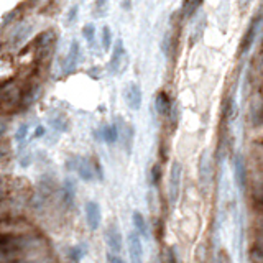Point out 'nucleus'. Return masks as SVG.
<instances>
[{"instance_id":"obj_14","label":"nucleus","mask_w":263,"mask_h":263,"mask_svg":"<svg viewBox=\"0 0 263 263\" xmlns=\"http://www.w3.org/2000/svg\"><path fill=\"white\" fill-rule=\"evenodd\" d=\"M53 38H54L53 31H43V33L38 36V40H36V46H38L40 51H45V49L51 46Z\"/></svg>"},{"instance_id":"obj_19","label":"nucleus","mask_w":263,"mask_h":263,"mask_svg":"<svg viewBox=\"0 0 263 263\" xmlns=\"http://www.w3.org/2000/svg\"><path fill=\"white\" fill-rule=\"evenodd\" d=\"M199 5H201V4H198V2H184L183 7H181V12H183V14H181V17H183V18H189L194 14V12L199 9Z\"/></svg>"},{"instance_id":"obj_15","label":"nucleus","mask_w":263,"mask_h":263,"mask_svg":"<svg viewBox=\"0 0 263 263\" xmlns=\"http://www.w3.org/2000/svg\"><path fill=\"white\" fill-rule=\"evenodd\" d=\"M74 192H76V186H74L73 179H66L64 181V201L68 206H71L74 201Z\"/></svg>"},{"instance_id":"obj_6","label":"nucleus","mask_w":263,"mask_h":263,"mask_svg":"<svg viewBox=\"0 0 263 263\" xmlns=\"http://www.w3.org/2000/svg\"><path fill=\"white\" fill-rule=\"evenodd\" d=\"M105 239H107V245L114 253H118L122 250V235L120 230L115 224H110L107 230H105Z\"/></svg>"},{"instance_id":"obj_11","label":"nucleus","mask_w":263,"mask_h":263,"mask_svg":"<svg viewBox=\"0 0 263 263\" xmlns=\"http://www.w3.org/2000/svg\"><path fill=\"white\" fill-rule=\"evenodd\" d=\"M79 53H81L79 43L78 41H73L71 46H70V53H68L66 62H64V71L66 73H71L74 68H76L78 61H79Z\"/></svg>"},{"instance_id":"obj_28","label":"nucleus","mask_w":263,"mask_h":263,"mask_svg":"<svg viewBox=\"0 0 263 263\" xmlns=\"http://www.w3.org/2000/svg\"><path fill=\"white\" fill-rule=\"evenodd\" d=\"M71 255H73V258L78 261V260H81V256H83V252H81V248H78V247H76V248H73Z\"/></svg>"},{"instance_id":"obj_5","label":"nucleus","mask_w":263,"mask_h":263,"mask_svg":"<svg viewBox=\"0 0 263 263\" xmlns=\"http://www.w3.org/2000/svg\"><path fill=\"white\" fill-rule=\"evenodd\" d=\"M125 101H127V105L130 109L139 110L142 105V91L140 86L135 83H130L125 89Z\"/></svg>"},{"instance_id":"obj_16","label":"nucleus","mask_w":263,"mask_h":263,"mask_svg":"<svg viewBox=\"0 0 263 263\" xmlns=\"http://www.w3.org/2000/svg\"><path fill=\"white\" fill-rule=\"evenodd\" d=\"M134 224H135V229L137 232H139L140 235H148V230H147V222L145 219H143V216L140 214V212H134Z\"/></svg>"},{"instance_id":"obj_10","label":"nucleus","mask_w":263,"mask_h":263,"mask_svg":"<svg viewBox=\"0 0 263 263\" xmlns=\"http://www.w3.org/2000/svg\"><path fill=\"white\" fill-rule=\"evenodd\" d=\"M258 23H260V17L253 18V22L250 23V27L247 30L245 36H243V41H242V48H240V54H245L250 46L253 45V40H255V35H256V30H258Z\"/></svg>"},{"instance_id":"obj_22","label":"nucleus","mask_w":263,"mask_h":263,"mask_svg":"<svg viewBox=\"0 0 263 263\" xmlns=\"http://www.w3.org/2000/svg\"><path fill=\"white\" fill-rule=\"evenodd\" d=\"M250 260L253 263H263V250L253 248L252 252H250Z\"/></svg>"},{"instance_id":"obj_7","label":"nucleus","mask_w":263,"mask_h":263,"mask_svg":"<svg viewBox=\"0 0 263 263\" xmlns=\"http://www.w3.org/2000/svg\"><path fill=\"white\" fill-rule=\"evenodd\" d=\"M117 130H118V139H122L123 147L127 148V152H130L132 140H134V128L127 122H123L122 117H117Z\"/></svg>"},{"instance_id":"obj_3","label":"nucleus","mask_w":263,"mask_h":263,"mask_svg":"<svg viewBox=\"0 0 263 263\" xmlns=\"http://www.w3.org/2000/svg\"><path fill=\"white\" fill-rule=\"evenodd\" d=\"M128 255L130 263H143V247L139 232H130L128 235Z\"/></svg>"},{"instance_id":"obj_2","label":"nucleus","mask_w":263,"mask_h":263,"mask_svg":"<svg viewBox=\"0 0 263 263\" xmlns=\"http://www.w3.org/2000/svg\"><path fill=\"white\" fill-rule=\"evenodd\" d=\"M125 62H127V54H125V46H123V41L118 40L117 45L114 48V53H112V58H110V64H109V71L112 74H118L125 70Z\"/></svg>"},{"instance_id":"obj_18","label":"nucleus","mask_w":263,"mask_h":263,"mask_svg":"<svg viewBox=\"0 0 263 263\" xmlns=\"http://www.w3.org/2000/svg\"><path fill=\"white\" fill-rule=\"evenodd\" d=\"M118 139V130L117 125H109V127L104 128V140L109 143H115Z\"/></svg>"},{"instance_id":"obj_25","label":"nucleus","mask_w":263,"mask_h":263,"mask_svg":"<svg viewBox=\"0 0 263 263\" xmlns=\"http://www.w3.org/2000/svg\"><path fill=\"white\" fill-rule=\"evenodd\" d=\"M160 178H161V168H160V165H155L153 170H152V183L153 184H158L160 183Z\"/></svg>"},{"instance_id":"obj_12","label":"nucleus","mask_w":263,"mask_h":263,"mask_svg":"<svg viewBox=\"0 0 263 263\" xmlns=\"http://www.w3.org/2000/svg\"><path fill=\"white\" fill-rule=\"evenodd\" d=\"M76 170L79 173V178L84 179V181H91L94 178V168H92V163L87 161L84 158L78 160V166Z\"/></svg>"},{"instance_id":"obj_8","label":"nucleus","mask_w":263,"mask_h":263,"mask_svg":"<svg viewBox=\"0 0 263 263\" xmlns=\"http://www.w3.org/2000/svg\"><path fill=\"white\" fill-rule=\"evenodd\" d=\"M234 179H235V184L243 189L247 184V168H245V163H243V158L240 155L235 156L234 160Z\"/></svg>"},{"instance_id":"obj_27","label":"nucleus","mask_w":263,"mask_h":263,"mask_svg":"<svg viewBox=\"0 0 263 263\" xmlns=\"http://www.w3.org/2000/svg\"><path fill=\"white\" fill-rule=\"evenodd\" d=\"M76 12H78V5H74V7H71L70 14H68V23H71L74 18H76Z\"/></svg>"},{"instance_id":"obj_1","label":"nucleus","mask_w":263,"mask_h":263,"mask_svg":"<svg viewBox=\"0 0 263 263\" xmlns=\"http://www.w3.org/2000/svg\"><path fill=\"white\" fill-rule=\"evenodd\" d=\"M181 179H183V166H181V163L174 161L171 165L170 184H168V199H170L171 206L178 203V198L181 192Z\"/></svg>"},{"instance_id":"obj_31","label":"nucleus","mask_w":263,"mask_h":263,"mask_svg":"<svg viewBox=\"0 0 263 263\" xmlns=\"http://www.w3.org/2000/svg\"><path fill=\"white\" fill-rule=\"evenodd\" d=\"M155 263H163V261H161V260H160V258H158V260H156V261H155Z\"/></svg>"},{"instance_id":"obj_17","label":"nucleus","mask_w":263,"mask_h":263,"mask_svg":"<svg viewBox=\"0 0 263 263\" xmlns=\"http://www.w3.org/2000/svg\"><path fill=\"white\" fill-rule=\"evenodd\" d=\"M49 122H51V125L56 128V130H66L68 128V117L64 114H58L49 118Z\"/></svg>"},{"instance_id":"obj_30","label":"nucleus","mask_w":263,"mask_h":263,"mask_svg":"<svg viewBox=\"0 0 263 263\" xmlns=\"http://www.w3.org/2000/svg\"><path fill=\"white\" fill-rule=\"evenodd\" d=\"M45 135V128L43 127H36V134H35V137H43Z\"/></svg>"},{"instance_id":"obj_13","label":"nucleus","mask_w":263,"mask_h":263,"mask_svg":"<svg viewBox=\"0 0 263 263\" xmlns=\"http://www.w3.org/2000/svg\"><path fill=\"white\" fill-rule=\"evenodd\" d=\"M156 110H158V114L160 115H166V114H170L171 112V101H170V97L166 96L165 92H158L156 94Z\"/></svg>"},{"instance_id":"obj_26","label":"nucleus","mask_w":263,"mask_h":263,"mask_svg":"<svg viewBox=\"0 0 263 263\" xmlns=\"http://www.w3.org/2000/svg\"><path fill=\"white\" fill-rule=\"evenodd\" d=\"M96 10H97V17H102L104 15L102 10H107V4H105V2H97L96 4Z\"/></svg>"},{"instance_id":"obj_20","label":"nucleus","mask_w":263,"mask_h":263,"mask_svg":"<svg viewBox=\"0 0 263 263\" xmlns=\"http://www.w3.org/2000/svg\"><path fill=\"white\" fill-rule=\"evenodd\" d=\"M110 43H112V30L105 25V27L102 28V48L105 49V51L110 48Z\"/></svg>"},{"instance_id":"obj_23","label":"nucleus","mask_w":263,"mask_h":263,"mask_svg":"<svg viewBox=\"0 0 263 263\" xmlns=\"http://www.w3.org/2000/svg\"><path fill=\"white\" fill-rule=\"evenodd\" d=\"M27 135H28V123H23V125H20V127H18L17 134H15V139L18 142H22Z\"/></svg>"},{"instance_id":"obj_9","label":"nucleus","mask_w":263,"mask_h":263,"mask_svg":"<svg viewBox=\"0 0 263 263\" xmlns=\"http://www.w3.org/2000/svg\"><path fill=\"white\" fill-rule=\"evenodd\" d=\"M199 179H201L203 189H206L211 181V161H209V153L204 152L199 160Z\"/></svg>"},{"instance_id":"obj_29","label":"nucleus","mask_w":263,"mask_h":263,"mask_svg":"<svg viewBox=\"0 0 263 263\" xmlns=\"http://www.w3.org/2000/svg\"><path fill=\"white\" fill-rule=\"evenodd\" d=\"M109 261L110 263H123L120 258H118V256H115V255H109Z\"/></svg>"},{"instance_id":"obj_21","label":"nucleus","mask_w":263,"mask_h":263,"mask_svg":"<svg viewBox=\"0 0 263 263\" xmlns=\"http://www.w3.org/2000/svg\"><path fill=\"white\" fill-rule=\"evenodd\" d=\"M83 35L86 36V40H87V41L92 43V41H94V35H96V28H94V25L87 23L86 27L83 28Z\"/></svg>"},{"instance_id":"obj_24","label":"nucleus","mask_w":263,"mask_h":263,"mask_svg":"<svg viewBox=\"0 0 263 263\" xmlns=\"http://www.w3.org/2000/svg\"><path fill=\"white\" fill-rule=\"evenodd\" d=\"M217 263H232V258H230V255L227 250H219L217 253Z\"/></svg>"},{"instance_id":"obj_4","label":"nucleus","mask_w":263,"mask_h":263,"mask_svg":"<svg viewBox=\"0 0 263 263\" xmlns=\"http://www.w3.org/2000/svg\"><path fill=\"white\" fill-rule=\"evenodd\" d=\"M86 221L91 230H97L99 225H101V221H102L101 206L96 201H89L86 204Z\"/></svg>"}]
</instances>
